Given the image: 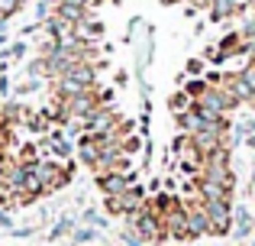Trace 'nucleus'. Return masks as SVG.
Here are the masks:
<instances>
[{
    "label": "nucleus",
    "mask_w": 255,
    "mask_h": 246,
    "mask_svg": "<svg viewBox=\"0 0 255 246\" xmlns=\"http://www.w3.org/2000/svg\"><path fill=\"white\" fill-rule=\"evenodd\" d=\"M3 117H6V123L10 126H26V120H29V114L32 110L26 107V104H19V101H10V104H3Z\"/></svg>",
    "instance_id": "obj_7"
},
{
    "label": "nucleus",
    "mask_w": 255,
    "mask_h": 246,
    "mask_svg": "<svg viewBox=\"0 0 255 246\" xmlns=\"http://www.w3.org/2000/svg\"><path fill=\"white\" fill-rule=\"evenodd\" d=\"M246 52L255 58V32H252V36H246Z\"/></svg>",
    "instance_id": "obj_16"
},
{
    "label": "nucleus",
    "mask_w": 255,
    "mask_h": 246,
    "mask_svg": "<svg viewBox=\"0 0 255 246\" xmlns=\"http://www.w3.org/2000/svg\"><path fill=\"white\" fill-rule=\"evenodd\" d=\"M239 52H246V39H243V32H226L223 42H220L217 49L207 52V58H210V62H226L230 55H239Z\"/></svg>",
    "instance_id": "obj_4"
},
{
    "label": "nucleus",
    "mask_w": 255,
    "mask_h": 246,
    "mask_svg": "<svg viewBox=\"0 0 255 246\" xmlns=\"http://www.w3.org/2000/svg\"><path fill=\"white\" fill-rule=\"evenodd\" d=\"M236 13H239L236 0H213V3H210V19H213V23H223L226 16H236Z\"/></svg>",
    "instance_id": "obj_8"
},
{
    "label": "nucleus",
    "mask_w": 255,
    "mask_h": 246,
    "mask_svg": "<svg viewBox=\"0 0 255 246\" xmlns=\"http://www.w3.org/2000/svg\"><path fill=\"white\" fill-rule=\"evenodd\" d=\"M0 227H3V230H13V221H10V214H6V211H0Z\"/></svg>",
    "instance_id": "obj_15"
},
{
    "label": "nucleus",
    "mask_w": 255,
    "mask_h": 246,
    "mask_svg": "<svg viewBox=\"0 0 255 246\" xmlns=\"http://www.w3.org/2000/svg\"><path fill=\"white\" fill-rule=\"evenodd\" d=\"M75 36H81L84 42H97L104 36V23L97 16H84L81 23H75Z\"/></svg>",
    "instance_id": "obj_6"
},
{
    "label": "nucleus",
    "mask_w": 255,
    "mask_h": 246,
    "mask_svg": "<svg viewBox=\"0 0 255 246\" xmlns=\"http://www.w3.org/2000/svg\"><path fill=\"white\" fill-rule=\"evenodd\" d=\"M184 208H187V227H191L194 240H200V237H210V234H213V221H210V214H207V208H204V198L184 201Z\"/></svg>",
    "instance_id": "obj_2"
},
{
    "label": "nucleus",
    "mask_w": 255,
    "mask_h": 246,
    "mask_svg": "<svg viewBox=\"0 0 255 246\" xmlns=\"http://www.w3.org/2000/svg\"><path fill=\"white\" fill-rule=\"evenodd\" d=\"M36 175L42 178L45 195L49 191H58L71 182V162L68 159H58V162H36Z\"/></svg>",
    "instance_id": "obj_1"
},
{
    "label": "nucleus",
    "mask_w": 255,
    "mask_h": 246,
    "mask_svg": "<svg viewBox=\"0 0 255 246\" xmlns=\"http://www.w3.org/2000/svg\"><path fill=\"white\" fill-rule=\"evenodd\" d=\"M55 13L68 23H81L84 16H91V10L84 3H71V0H55Z\"/></svg>",
    "instance_id": "obj_5"
},
{
    "label": "nucleus",
    "mask_w": 255,
    "mask_h": 246,
    "mask_svg": "<svg viewBox=\"0 0 255 246\" xmlns=\"http://www.w3.org/2000/svg\"><path fill=\"white\" fill-rule=\"evenodd\" d=\"M207 88H210V81H207V78H194V81H184V91L194 97V101H197V97L204 94Z\"/></svg>",
    "instance_id": "obj_10"
},
{
    "label": "nucleus",
    "mask_w": 255,
    "mask_h": 246,
    "mask_svg": "<svg viewBox=\"0 0 255 246\" xmlns=\"http://www.w3.org/2000/svg\"><path fill=\"white\" fill-rule=\"evenodd\" d=\"M187 71H191V75H200V71H204V58H191V62H187Z\"/></svg>",
    "instance_id": "obj_13"
},
{
    "label": "nucleus",
    "mask_w": 255,
    "mask_h": 246,
    "mask_svg": "<svg viewBox=\"0 0 255 246\" xmlns=\"http://www.w3.org/2000/svg\"><path fill=\"white\" fill-rule=\"evenodd\" d=\"M71 240H75V243H91V240H94V234H91V230H78Z\"/></svg>",
    "instance_id": "obj_14"
},
{
    "label": "nucleus",
    "mask_w": 255,
    "mask_h": 246,
    "mask_svg": "<svg viewBox=\"0 0 255 246\" xmlns=\"http://www.w3.org/2000/svg\"><path fill=\"white\" fill-rule=\"evenodd\" d=\"M19 6H23V0H0V16H13V13L19 10Z\"/></svg>",
    "instance_id": "obj_11"
},
{
    "label": "nucleus",
    "mask_w": 255,
    "mask_h": 246,
    "mask_svg": "<svg viewBox=\"0 0 255 246\" xmlns=\"http://www.w3.org/2000/svg\"><path fill=\"white\" fill-rule=\"evenodd\" d=\"M68 230H71V221H68V217H65V221H58V224H55V227H52V234H49V240H62V237H65V234H68Z\"/></svg>",
    "instance_id": "obj_12"
},
{
    "label": "nucleus",
    "mask_w": 255,
    "mask_h": 246,
    "mask_svg": "<svg viewBox=\"0 0 255 246\" xmlns=\"http://www.w3.org/2000/svg\"><path fill=\"white\" fill-rule=\"evenodd\" d=\"M136 185V172H97V188L104 195H126Z\"/></svg>",
    "instance_id": "obj_3"
},
{
    "label": "nucleus",
    "mask_w": 255,
    "mask_h": 246,
    "mask_svg": "<svg viewBox=\"0 0 255 246\" xmlns=\"http://www.w3.org/2000/svg\"><path fill=\"white\" fill-rule=\"evenodd\" d=\"M194 107V97L187 94V91H178V94H171V101H168V110L174 117L178 114H184V110H191Z\"/></svg>",
    "instance_id": "obj_9"
}]
</instances>
